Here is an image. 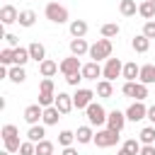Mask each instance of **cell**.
Returning a JSON list of instances; mask_svg holds the SVG:
<instances>
[{"instance_id":"obj_1","label":"cell","mask_w":155,"mask_h":155,"mask_svg":"<svg viewBox=\"0 0 155 155\" xmlns=\"http://www.w3.org/2000/svg\"><path fill=\"white\" fill-rule=\"evenodd\" d=\"M111 39H97L92 46H90V58L94 61V63H99V61H109L111 58Z\"/></svg>"},{"instance_id":"obj_2","label":"cell","mask_w":155,"mask_h":155,"mask_svg":"<svg viewBox=\"0 0 155 155\" xmlns=\"http://www.w3.org/2000/svg\"><path fill=\"white\" fill-rule=\"evenodd\" d=\"M85 116H87V121H90V126H107V116H109V111L102 107V104H97V102H92L87 109H85Z\"/></svg>"},{"instance_id":"obj_3","label":"cell","mask_w":155,"mask_h":155,"mask_svg":"<svg viewBox=\"0 0 155 155\" xmlns=\"http://www.w3.org/2000/svg\"><path fill=\"white\" fill-rule=\"evenodd\" d=\"M119 131H111V128H99L97 133H94V145L97 148H111V145H116L119 143Z\"/></svg>"},{"instance_id":"obj_4","label":"cell","mask_w":155,"mask_h":155,"mask_svg":"<svg viewBox=\"0 0 155 155\" xmlns=\"http://www.w3.org/2000/svg\"><path fill=\"white\" fill-rule=\"evenodd\" d=\"M44 15H46V19L53 22V24H65V22H68V10H65L63 5H58V2H48L46 10H44Z\"/></svg>"},{"instance_id":"obj_5","label":"cell","mask_w":155,"mask_h":155,"mask_svg":"<svg viewBox=\"0 0 155 155\" xmlns=\"http://www.w3.org/2000/svg\"><path fill=\"white\" fill-rule=\"evenodd\" d=\"M121 92H124L126 97H133L136 102H143V99L148 97V85H143V82H124Z\"/></svg>"},{"instance_id":"obj_6","label":"cell","mask_w":155,"mask_h":155,"mask_svg":"<svg viewBox=\"0 0 155 155\" xmlns=\"http://www.w3.org/2000/svg\"><path fill=\"white\" fill-rule=\"evenodd\" d=\"M121 73H124V63H121L119 58H109V61L104 63V68H102V75H104V80H109V82H114L116 78H121Z\"/></svg>"},{"instance_id":"obj_7","label":"cell","mask_w":155,"mask_h":155,"mask_svg":"<svg viewBox=\"0 0 155 155\" xmlns=\"http://www.w3.org/2000/svg\"><path fill=\"white\" fill-rule=\"evenodd\" d=\"M58 68H61L63 78H68V75H78V73L82 70V63H80L78 56H68V58H63V61L58 63Z\"/></svg>"},{"instance_id":"obj_8","label":"cell","mask_w":155,"mask_h":155,"mask_svg":"<svg viewBox=\"0 0 155 155\" xmlns=\"http://www.w3.org/2000/svg\"><path fill=\"white\" fill-rule=\"evenodd\" d=\"M92 102H94V92L87 90V87H78V92L73 94V104H75V109H87Z\"/></svg>"},{"instance_id":"obj_9","label":"cell","mask_w":155,"mask_h":155,"mask_svg":"<svg viewBox=\"0 0 155 155\" xmlns=\"http://www.w3.org/2000/svg\"><path fill=\"white\" fill-rule=\"evenodd\" d=\"M126 119L128 121H143V119H148V107L143 104V102H133L128 109H126Z\"/></svg>"},{"instance_id":"obj_10","label":"cell","mask_w":155,"mask_h":155,"mask_svg":"<svg viewBox=\"0 0 155 155\" xmlns=\"http://www.w3.org/2000/svg\"><path fill=\"white\" fill-rule=\"evenodd\" d=\"M126 111H119V109H114V111H109V116H107V128H111V131H119L121 133V128L126 126Z\"/></svg>"},{"instance_id":"obj_11","label":"cell","mask_w":155,"mask_h":155,"mask_svg":"<svg viewBox=\"0 0 155 155\" xmlns=\"http://www.w3.org/2000/svg\"><path fill=\"white\" fill-rule=\"evenodd\" d=\"M53 107H56L61 114H70V111L75 109V104H73V94H68V92H58Z\"/></svg>"},{"instance_id":"obj_12","label":"cell","mask_w":155,"mask_h":155,"mask_svg":"<svg viewBox=\"0 0 155 155\" xmlns=\"http://www.w3.org/2000/svg\"><path fill=\"white\" fill-rule=\"evenodd\" d=\"M41 119H44V107H41V104H29V107L24 109V121H27L29 126H36Z\"/></svg>"},{"instance_id":"obj_13","label":"cell","mask_w":155,"mask_h":155,"mask_svg":"<svg viewBox=\"0 0 155 155\" xmlns=\"http://www.w3.org/2000/svg\"><path fill=\"white\" fill-rule=\"evenodd\" d=\"M17 19H19V12H17L15 5H2V7H0V22H2L5 27L15 24Z\"/></svg>"},{"instance_id":"obj_14","label":"cell","mask_w":155,"mask_h":155,"mask_svg":"<svg viewBox=\"0 0 155 155\" xmlns=\"http://www.w3.org/2000/svg\"><path fill=\"white\" fill-rule=\"evenodd\" d=\"M87 22L85 19H73L70 24H68V31H70V36L73 39H85V34H87Z\"/></svg>"},{"instance_id":"obj_15","label":"cell","mask_w":155,"mask_h":155,"mask_svg":"<svg viewBox=\"0 0 155 155\" xmlns=\"http://www.w3.org/2000/svg\"><path fill=\"white\" fill-rule=\"evenodd\" d=\"M138 75H140V65H136V61L124 63V73H121V78H124L126 82H138Z\"/></svg>"},{"instance_id":"obj_16","label":"cell","mask_w":155,"mask_h":155,"mask_svg":"<svg viewBox=\"0 0 155 155\" xmlns=\"http://www.w3.org/2000/svg\"><path fill=\"white\" fill-rule=\"evenodd\" d=\"M138 82H143V85H155V63H145V65H140Z\"/></svg>"},{"instance_id":"obj_17","label":"cell","mask_w":155,"mask_h":155,"mask_svg":"<svg viewBox=\"0 0 155 155\" xmlns=\"http://www.w3.org/2000/svg\"><path fill=\"white\" fill-rule=\"evenodd\" d=\"M85 53H90V44L85 41V39H70V56H85Z\"/></svg>"},{"instance_id":"obj_18","label":"cell","mask_w":155,"mask_h":155,"mask_svg":"<svg viewBox=\"0 0 155 155\" xmlns=\"http://www.w3.org/2000/svg\"><path fill=\"white\" fill-rule=\"evenodd\" d=\"M58 70H61V68H58V63H56V61H51V58H46V61H41V63H39V73H41V78H53Z\"/></svg>"},{"instance_id":"obj_19","label":"cell","mask_w":155,"mask_h":155,"mask_svg":"<svg viewBox=\"0 0 155 155\" xmlns=\"http://www.w3.org/2000/svg\"><path fill=\"white\" fill-rule=\"evenodd\" d=\"M82 78L85 80H97L99 75H102V68H99V63H94V61H90V63H85L82 65Z\"/></svg>"},{"instance_id":"obj_20","label":"cell","mask_w":155,"mask_h":155,"mask_svg":"<svg viewBox=\"0 0 155 155\" xmlns=\"http://www.w3.org/2000/svg\"><path fill=\"white\" fill-rule=\"evenodd\" d=\"M27 140H31V143H41V140H46V126H41V124L29 126V131H27Z\"/></svg>"},{"instance_id":"obj_21","label":"cell","mask_w":155,"mask_h":155,"mask_svg":"<svg viewBox=\"0 0 155 155\" xmlns=\"http://www.w3.org/2000/svg\"><path fill=\"white\" fill-rule=\"evenodd\" d=\"M131 46H133L136 53H145V51L150 48V39H148L145 34H136V36L131 39Z\"/></svg>"},{"instance_id":"obj_22","label":"cell","mask_w":155,"mask_h":155,"mask_svg":"<svg viewBox=\"0 0 155 155\" xmlns=\"http://www.w3.org/2000/svg\"><path fill=\"white\" fill-rule=\"evenodd\" d=\"M27 48H29V56H31V61H36V63L46 61V48H44V44H39V41H31Z\"/></svg>"},{"instance_id":"obj_23","label":"cell","mask_w":155,"mask_h":155,"mask_svg":"<svg viewBox=\"0 0 155 155\" xmlns=\"http://www.w3.org/2000/svg\"><path fill=\"white\" fill-rule=\"evenodd\" d=\"M61 116H63V114H61L56 107H46V109H44V119H41V121H44V126H56Z\"/></svg>"},{"instance_id":"obj_24","label":"cell","mask_w":155,"mask_h":155,"mask_svg":"<svg viewBox=\"0 0 155 155\" xmlns=\"http://www.w3.org/2000/svg\"><path fill=\"white\" fill-rule=\"evenodd\" d=\"M75 140L78 143H92L94 140V131H92V126H80L78 131H75Z\"/></svg>"},{"instance_id":"obj_25","label":"cell","mask_w":155,"mask_h":155,"mask_svg":"<svg viewBox=\"0 0 155 155\" xmlns=\"http://www.w3.org/2000/svg\"><path fill=\"white\" fill-rule=\"evenodd\" d=\"M138 15L143 17V19H155V2H150V0H143L140 5H138Z\"/></svg>"},{"instance_id":"obj_26","label":"cell","mask_w":155,"mask_h":155,"mask_svg":"<svg viewBox=\"0 0 155 155\" xmlns=\"http://www.w3.org/2000/svg\"><path fill=\"white\" fill-rule=\"evenodd\" d=\"M97 97H102V99H109L111 94H114V85L109 82V80H99L97 82V92H94Z\"/></svg>"},{"instance_id":"obj_27","label":"cell","mask_w":155,"mask_h":155,"mask_svg":"<svg viewBox=\"0 0 155 155\" xmlns=\"http://www.w3.org/2000/svg\"><path fill=\"white\" fill-rule=\"evenodd\" d=\"M138 140H140L143 145H155V126H145V128H140Z\"/></svg>"},{"instance_id":"obj_28","label":"cell","mask_w":155,"mask_h":155,"mask_svg":"<svg viewBox=\"0 0 155 155\" xmlns=\"http://www.w3.org/2000/svg\"><path fill=\"white\" fill-rule=\"evenodd\" d=\"M12 82H17V85H22L24 80H27V70L22 68V65H10V75H7Z\"/></svg>"},{"instance_id":"obj_29","label":"cell","mask_w":155,"mask_h":155,"mask_svg":"<svg viewBox=\"0 0 155 155\" xmlns=\"http://www.w3.org/2000/svg\"><path fill=\"white\" fill-rule=\"evenodd\" d=\"M119 12H121L124 17H133V15L138 12L136 0H121V2H119Z\"/></svg>"},{"instance_id":"obj_30","label":"cell","mask_w":155,"mask_h":155,"mask_svg":"<svg viewBox=\"0 0 155 155\" xmlns=\"http://www.w3.org/2000/svg\"><path fill=\"white\" fill-rule=\"evenodd\" d=\"M17 22H19V27H34V22H36V12H34V10H22Z\"/></svg>"},{"instance_id":"obj_31","label":"cell","mask_w":155,"mask_h":155,"mask_svg":"<svg viewBox=\"0 0 155 155\" xmlns=\"http://www.w3.org/2000/svg\"><path fill=\"white\" fill-rule=\"evenodd\" d=\"M102 36L104 39H114V36H119V31H121V27L116 24V22H107V24H102Z\"/></svg>"},{"instance_id":"obj_32","label":"cell","mask_w":155,"mask_h":155,"mask_svg":"<svg viewBox=\"0 0 155 155\" xmlns=\"http://www.w3.org/2000/svg\"><path fill=\"white\" fill-rule=\"evenodd\" d=\"M31 61V56H29V48H24V46H19V48H15V65H27Z\"/></svg>"},{"instance_id":"obj_33","label":"cell","mask_w":155,"mask_h":155,"mask_svg":"<svg viewBox=\"0 0 155 155\" xmlns=\"http://www.w3.org/2000/svg\"><path fill=\"white\" fill-rule=\"evenodd\" d=\"M17 136H19V131H17V126H15V124H5V126H2V131H0V138H2V140L17 138Z\"/></svg>"},{"instance_id":"obj_34","label":"cell","mask_w":155,"mask_h":155,"mask_svg":"<svg viewBox=\"0 0 155 155\" xmlns=\"http://www.w3.org/2000/svg\"><path fill=\"white\" fill-rule=\"evenodd\" d=\"M73 140H75V133H73V131H68V128H65V131H61V133H58V145L70 148V145H73Z\"/></svg>"},{"instance_id":"obj_35","label":"cell","mask_w":155,"mask_h":155,"mask_svg":"<svg viewBox=\"0 0 155 155\" xmlns=\"http://www.w3.org/2000/svg\"><path fill=\"white\" fill-rule=\"evenodd\" d=\"M121 148H126L128 153H133V155H140V148H143V143L138 140V138H128V140H124V145Z\"/></svg>"},{"instance_id":"obj_36","label":"cell","mask_w":155,"mask_h":155,"mask_svg":"<svg viewBox=\"0 0 155 155\" xmlns=\"http://www.w3.org/2000/svg\"><path fill=\"white\" fill-rule=\"evenodd\" d=\"M0 63L2 65H15V48H10V46L2 48L0 51Z\"/></svg>"},{"instance_id":"obj_37","label":"cell","mask_w":155,"mask_h":155,"mask_svg":"<svg viewBox=\"0 0 155 155\" xmlns=\"http://www.w3.org/2000/svg\"><path fill=\"white\" fill-rule=\"evenodd\" d=\"M36 155H53V143H51V140L36 143Z\"/></svg>"},{"instance_id":"obj_38","label":"cell","mask_w":155,"mask_h":155,"mask_svg":"<svg viewBox=\"0 0 155 155\" xmlns=\"http://www.w3.org/2000/svg\"><path fill=\"white\" fill-rule=\"evenodd\" d=\"M2 143H5V150H7V153H19V148H22L19 136H17V138H10V140H2Z\"/></svg>"},{"instance_id":"obj_39","label":"cell","mask_w":155,"mask_h":155,"mask_svg":"<svg viewBox=\"0 0 155 155\" xmlns=\"http://www.w3.org/2000/svg\"><path fill=\"white\" fill-rule=\"evenodd\" d=\"M19 155H36V143H31V140H22Z\"/></svg>"},{"instance_id":"obj_40","label":"cell","mask_w":155,"mask_h":155,"mask_svg":"<svg viewBox=\"0 0 155 155\" xmlns=\"http://www.w3.org/2000/svg\"><path fill=\"white\" fill-rule=\"evenodd\" d=\"M39 92H44V94H53V80H51V78H44L41 85H39Z\"/></svg>"},{"instance_id":"obj_41","label":"cell","mask_w":155,"mask_h":155,"mask_svg":"<svg viewBox=\"0 0 155 155\" xmlns=\"http://www.w3.org/2000/svg\"><path fill=\"white\" fill-rule=\"evenodd\" d=\"M143 34H145L148 39H155V19H150V22L143 24Z\"/></svg>"},{"instance_id":"obj_42","label":"cell","mask_w":155,"mask_h":155,"mask_svg":"<svg viewBox=\"0 0 155 155\" xmlns=\"http://www.w3.org/2000/svg\"><path fill=\"white\" fill-rule=\"evenodd\" d=\"M2 39L7 41V46H10V48H19V39H17L15 34H10V31H7V34H5Z\"/></svg>"},{"instance_id":"obj_43","label":"cell","mask_w":155,"mask_h":155,"mask_svg":"<svg viewBox=\"0 0 155 155\" xmlns=\"http://www.w3.org/2000/svg\"><path fill=\"white\" fill-rule=\"evenodd\" d=\"M80 80H85V78H82V73H78V75H68V78H65V82H68L70 87H78V85H80Z\"/></svg>"},{"instance_id":"obj_44","label":"cell","mask_w":155,"mask_h":155,"mask_svg":"<svg viewBox=\"0 0 155 155\" xmlns=\"http://www.w3.org/2000/svg\"><path fill=\"white\" fill-rule=\"evenodd\" d=\"M140 155H155V145H143L140 148Z\"/></svg>"},{"instance_id":"obj_45","label":"cell","mask_w":155,"mask_h":155,"mask_svg":"<svg viewBox=\"0 0 155 155\" xmlns=\"http://www.w3.org/2000/svg\"><path fill=\"white\" fill-rule=\"evenodd\" d=\"M148 119H150V124L155 126V104H153V107H148Z\"/></svg>"},{"instance_id":"obj_46","label":"cell","mask_w":155,"mask_h":155,"mask_svg":"<svg viewBox=\"0 0 155 155\" xmlns=\"http://www.w3.org/2000/svg\"><path fill=\"white\" fill-rule=\"evenodd\" d=\"M61 155H78V150L70 145V148H63V153H61Z\"/></svg>"},{"instance_id":"obj_47","label":"cell","mask_w":155,"mask_h":155,"mask_svg":"<svg viewBox=\"0 0 155 155\" xmlns=\"http://www.w3.org/2000/svg\"><path fill=\"white\" fill-rule=\"evenodd\" d=\"M119 155H133V153H128L126 148H121V150H119Z\"/></svg>"},{"instance_id":"obj_48","label":"cell","mask_w":155,"mask_h":155,"mask_svg":"<svg viewBox=\"0 0 155 155\" xmlns=\"http://www.w3.org/2000/svg\"><path fill=\"white\" fill-rule=\"evenodd\" d=\"M0 155H12V153H7V150H2V153H0Z\"/></svg>"},{"instance_id":"obj_49","label":"cell","mask_w":155,"mask_h":155,"mask_svg":"<svg viewBox=\"0 0 155 155\" xmlns=\"http://www.w3.org/2000/svg\"><path fill=\"white\" fill-rule=\"evenodd\" d=\"M150 2H155V0H150Z\"/></svg>"}]
</instances>
